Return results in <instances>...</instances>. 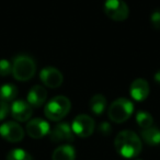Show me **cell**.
I'll use <instances>...</instances> for the list:
<instances>
[{
	"label": "cell",
	"mask_w": 160,
	"mask_h": 160,
	"mask_svg": "<svg viewBox=\"0 0 160 160\" xmlns=\"http://www.w3.org/2000/svg\"><path fill=\"white\" fill-rule=\"evenodd\" d=\"M114 146L124 158H135L142 151V142L137 134L132 131H123L115 137Z\"/></svg>",
	"instance_id": "1"
},
{
	"label": "cell",
	"mask_w": 160,
	"mask_h": 160,
	"mask_svg": "<svg viewBox=\"0 0 160 160\" xmlns=\"http://www.w3.org/2000/svg\"><path fill=\"white\" fill-rule=\"evenodd\" d=\"M36 71V65L34 60L28 55H19L13 59L12 75L19 81L30 80Z\"/></svg>",
	"instance_id": "2"
},
{
	"label": "cell",
	"mask_w": 160,
	"mask_h": 160,
	"mask_svg": "<svg viewBox=\"0 0 160 160\" xmlns=\"http://www.w3.org/2000/svg\"><path fill=\"white\" fill-rule=\"evenodd\" d=\"M71 108V103L68 98L62 96H58L53 98L46 104L44 109V113L46 118L51 121H60L69 113Z\"/></svg>",
	"instance_id": "3"
},
{
	"label": "cell",
	"mask_w": 160,
	"mask_h": 160,
	"mask_svg": "<svg viewBox=\"0 0 160 160\" xmlns=\"http://www.w3.org/2000/svg\"><path fill=\"white\" fill-rule=\"evenodd\" d=\"M134 111V105L128 99L120 98L115 100L109 108V118L114 123H123L131 118Z\"/></svg>",
	"instance_id": "4"
},
{
	"label": "cell",
	"mask_w": 160,
	"mask_h": 160,
	"mask_svg": "<svg viewBox=\"0 0 160 160\" xmlns=\"http://www.w3.org/2000/svg\"><path fill=\"white\" fill-rule=\"evenodd\" d=\"M104 12L113 21H124L128 17L129 10L123 0H105Z\"/></svg>",
	"instance_id": "5"
},
{
	"label": "cell",
	"mask_w": 160,
	"mask_h": 160,
	"mask_svg": "<svg viewBox=\"0 0 160 160\" xmlns=\"http://www.w3.org/2000/svg\"><path fill=\"white\" fill-rule=\"evenodd\" d=\"M94 121L91 116L87 114H79L72 121L71 129L72 132L79 137L87 138L92 135L94 131Z\"/></svg>",
	"instance_id": "6"
},
{
	"label": "cell",
	"mask_w": 160,
	"mask_h": 160,
	"mask_svg": "<svg viewBox=\"0 0 160 160\" xmlns=\"http://www.w3.org/2000/svg\"><path fill=\"white\" fill-rule=\"evenodd\" d=\"M0 135L7 142H19L24 137V131L16 122H7L0 126Z\"/></svg>",
	"instance_id": "7"
},
{
	"label": "cell",
	"mask_w": 160,
	"mask_h": 160,
	"mask_svg": "<svg viewBox=\"0 0 160 160\" xmlns=\"http://www.w3.org/2000/svg\"><path fill=\"white\" fill-rule=\"evenodd\" d=\"M40 79L46 87L52 88V89L60 87L64 81L62 73L54 67H46L42 69L40 72Z\"/></svg>",
	"instance_id": "8"
},
{
	"label": "cell",
	"mask_w": 160,
	"mask_h": 160,
	"mask_svg": "<svg viewBox=\"0 0 160 160\" xmlns=\"http://www.w3.org/2000/svg\"><path fill=\"white\" fill-rule=\"evenodd\" d=\"M49 138L53 142H73V132L68 123H59L49 131Z\"/></svg>",
	"instance_id": "9"
},
{
	"label": "cell",
	"mask_w": 160,
	"mask_h": 160,
	"mask_svg": "<svg viewBox=\"0 0 160 160\" xmlns=\"http://www.w3.org/2000/svg\"><path fill=\"white\" fill-rule=\"evenodd\" d=\"M27 133L32 138H42L49 133V125L42 118H33L27 124Z\"/></svg>",
	"instance_id": "10"
},
{
	"label": "cell",
	"mask_w": 160,
	"mask_h": 160,
	"mask_svg": "<svg viewBox=\"0 0 160 160\" xmlns=\"http://www.w3.org/2000/svg\"><path fill=\"white\" fill-rule=\"evenodd\" d=\"M129 92H131V97L135 101L142 102V101L146 100L149 94L148 82H147L145 79H142V78L135 79L133 82H132Z\"/></svg>",
	"instance_id": "11"
},
{
	"label": "cell",
	"mask_w": 160,
	"mask_h": 160,
	"mask_svg": "<svg viewBox=\"0 0 160 160\" xmlns=\"http://www.w3.org/2000/svg\"><path fill=\"white\" fill-rule=\"evenodd\" d=\"M32 107L28 102L22 100L14 101L11 107V114L14 120L19 122H25L28 121L32 115Z\"/></svg>",
	"instance_id": "12"
},
{
	"label": "cell",
	"mask_w": 160,
	"mask_h": 160,
	"mask_svg": "<svg viewBox=\"0 0 160 160\" xmlns=\"http://www.w3.org/2000/svg\"><path fill=\"white\" fill-rule=\"evenodd\" d=\"M47 99V91L42 86H34L28 93V103L31 107H42Z\"/></svg>",
	"instance_id": "13"
},
{
	"label": "cell",
	"mask_w": 160,
	"mask_h": 160,
	"mask_svg": "<svg viewBox=\"0 0 160 160\" xmlns=\"http://www.w3.org/2000/svg\"><path fill=\"white\" fill-rule=\"evenodd\" d=\"M75 148L71 145H62L54 150L52 159L53 160H75Z\"/></svg>",
	"instance_id": "14"
},
{
	"label": "cell",
	"mask_w": 160,
	"mask_h": 160,
	"mask_svg": "<svg viewBox=\"0 0 160 160\" xmlns=\"http://www.w3.org/2000/svg\"><path fill=\"white\" fill-rule=\"evenodd\" d=\"M142 138L147 145H150V146L159 145L160 144V129H158L157 127H153V126L142 129Z\"/></svg>",
	"instance_id": "15"
},
{
	"label": "cell",
	"mask_w": 160,
	"mask_h": 160,
	"mask_svg": "<svg viewBox=\"0 0 160 160\" xmlns=\"http://www.w3.org/2000/svg\"><path fill=\"white\" fill-rule=\"evenodd\" d=\"M107 108V99L102 94H94L90 100V110L96 115H101Z\"/></svg>",
	"instance_id": "16"
},
{
	"label": "cell",
	"mask_w": 160,
	"mask_h": 160,
	"mask_svg": "<svg viewBox=\"0 0 160 160\" xmlns=\"http://www.w3.org/2000/svg\"><path fill=\"white\" fill-rule=\"evenodd\" d=\"M18 96V89L14 85L6 83L0 87V101L9 102L17 98Z\"/></svg>",
	"instance_id": "17"
},
{
	"label": "cell",
	"mask_w": 160,
	"mask_h": 160,
	"mask_svg": "<svg viewBox=\"0 0 160 160\" xmlns=\"http://www.w3.org/2000/svg\"><path fill=\"white\" fill-rule=\"evenodd\" d=\"M136 122H137L138 126H139L140 128L145 129V128H148V127L152 126L153 118L148 112L139 111L136 114Z\"/></svg>",
	"instance_id": "18"
},
{
	"label": "cell",
	"mask_w": 160,
	"mask_h": 160,
	"mask_svg": "<svg viewBox=\"0 0 160 160\" xmlns=\"http://www.w3.org/2000/svg\"><path fill=\"white\" fill-rule=\"evenodd\" d=\"M7 160H32V156L21 148H16L9 151Z\"/></svg>",
	"instance_id": "19"
},
{
	"label": "cell",
	"mask_w": 160,
	"mask_h": 160,
	"mask_svg": "<svg viewBox=\"0 0 160 160\" xmlns=\"http://www.w3.org/2000/svg\"><path fill=\"white\" fill-rule=\"evenodd\" d=\"M11 72H12V65L7 59L0 60V76L1 77H6V76H8Z\"/></svg>",
	"instance_id": "20"
},
{
	"label": "cell",
	"mask_w": 160,
	"mask_h": 160,
	"mask_svg": "<svg viewBox=\"0 0 160 160\" xmlns=\"http://www.w3.org/2000/svg\"><path fill=\"white\" fill-rule=\"evenodd\" d=\"M150 23L155 30H160V9H156L151 13Z\"/></svg>",
	"instance_id": "21"
},
{
	"label": "cell",
	"mask_w": 160,
	"mask_h": 160,
	"mask_svg": "<svg viewBox=\"0 0 160 160\" xmlns=\"http://www.w3.org/2000/svg\"><path fill=\"white\" fill-rule=\"evenodd\" d=\"M98 131H99V133L102 134L103 136H108L112 133V127L108 122H102L99 124Z\"/></svg>",
	"instance_id": "22"
},
{
	"label": "cell",
	"mask_w": 160,
	"mask_h": 160,
	"mask_svg": "<svg viewBox=\"0 0 160 160\" xmlns=\"http://www.w3.org/2000/svg\"><path fill=\"white\" fill-rule=\"evenodd\" d=\"M8 113H9V105H8V103L0 101V121L3 120L8 115Z\"/></svg>",
	"instance_id": "23"
},
{
	"label": "cell",
	"mask_w": 160,
	"mask_h": 160,
	"mask_svg": "<svg viewBox=\"0 0 160 160\" xmlns=\"http://www.w3.org/2000/svg\"><path fill=\"white\" fill-rule=\"evenodd\" d=\"M153 79H155L156 82L159 83V85H160V69L157 71V72L155 73V75H153Z\"/></svg>",
	"instance_id": "24"
},
{
	"label": "cell",
	"mask_w": 160,
	"mask_h": 160,
	"mask_svg": "<svg viewBox=\"0 0 160 160\" xmlns=\"http://www.w3.org/2000/svg\"><path fill=\"white\" fill-rule=\"evenodd\" d=\"M135 160H140V159H135Z\"/></svg>",
	"instance_id": "25"
}]
</instances>
